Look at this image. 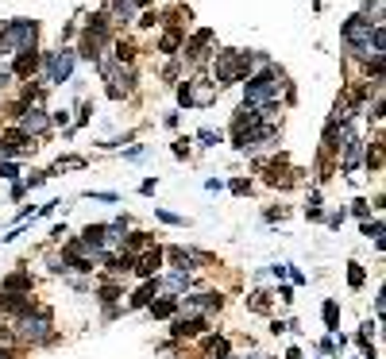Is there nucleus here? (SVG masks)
Listing matches in <instances>:
<instances>
[{
    "label": "nucleus",
    "instance_id": "29",
    "mask_svg": "<svg viewBox=\"0 0 386 359\" xmlns=\"http://www.w3.org/2000/svg\"><path fill=\"white\" fill-rule=\"evenodd\" d=\"M120 298V290H116V286H105V290H101V301H116Z\"/></svg>",
    "mask_w": 386,
    "mask_h": 359
},
{
    "label": "nucleus",
    "instance_id": "5",
    "mask_svg": "<svg viewBox=\"0 0 386 359\" xmlns=\"http://www.w3.org/2000/svg\"><path fill=\"white\" fill-rule=\"evenodd\" d=\"M19 340H28V344H43V340H50V313L47 309H35V317H31V309L19 317Z\"/></svg>",
    "mask_w": 386,
    "mask_h": 359
},
{
    "label": "nucleus",
    "instance_id": "32",
    "mask_svg": "<svg viewBox=\"0 0 386 359\" xmlns=\"http://www.w3.org/2000/svg\"><path fill=\"white\" fill-rule=\"evenodd\" d=\"M286 359H301V351H298V348H294V351H290V356H286Z\"/></svg>",
    "mask_w": 386,
    "mask_h": 359
},
{
    "label": "nucleus",
    "instance_id": "21",
    "mask_svg": "<svg viewBox=\"0 0 386 359\" xmlns=\"http://www.w3.org/2000/svg\"><path fill=\"white\" fill-rule=\"evenodd\" d=\"M132 8H135L132 0H116V4H112V16H116V23H128V20H132Z\"/></svg>",
    "mask_w": 386,
    "mask_h": 359
},
{
    "label": "nucleus",
    "instance_id": "19",
    "mask_svg": "<svg viewBox=\"0 0 386 359\" xmlns=\"http://www.w3.org/2000/svg\"><path fill=\"white\" fill-rule=\"evenodd\" d=\"M174 309H178V301H174V298L151 301V313H154V317H174Z\"/></svg>",
    "mask_w": 386,
    "mask_h": 359
},
{
    "label": "nucleus",
    "instance_id": "9",
    "mask_svg": "<svg viewBox=\"0 0 386 359\" xmlns=\"http://www.w3.org/2000/svg\"><path fill=\"white\" fill-rule=\"evenodd\" d=\"M47 70H50V81H66L74 74V50H54Z\"/></svg>",
    "mask_w": 386,
    "mask_h": 359
},
{
    "label": "nucleus",
    "instance_id": "6",
    "mask_svg": "<svg viewBox=\"0 0 386 359\" xmlns=\"http://www.w3.org/2000/svg\"><path fill=\"white\" fill-rule=\"evenodd\" d=\"M375 28H378V23H375ZM344 39H347V47L359 50V54L371 50V20H367V16H352V20L344 23Z\"/></svg>",
    "mask_w": 386,
    "mask_h": 359
},
{
    "label": "nucleus",
    "instance_id": "15",
    "mask_svg": "<svg viewBox=\"0 0 386 359\" xmlns=\"http://www.w3.org/2000/svg\"><path fill=\"white\" fill-rule=\"evenodd\" d=\"M159 267H163V252H159V247H154V252H147V255H139V263H135V271L143 274V278H151Z\"/></svg>",
    "mask_w": 386,
    "mask_h": 359
},
{
    "label": "nucleus",
    "instance_id": "10",
    "mask_svg": "<svg viewBox=\"0 0 386 359\" xmlns=\"http://www.w3.org/2000/svg\"><path fill=\"white\" fill-rule=\"evenodd\" d=\"M50 127L47 112L43 108H28V112H19V132H28V136H43Z\"/></svg>",
    "mask_w": 386,
    "mask_h": 359
},
{
    "label": "nucleus",
    "instance_id": "13",
    "mask_svg": "<svg viewBox=\"0 0 386 359\" xmlns=\"http://www.w3.org/2000/svg\"><path fill=\"white\" fill-rule=\"evenodd\" d=\"M209 43H212V31H209V28H201L190 43H185V54H190L193 62H201V59H205V47H209Z\"/></svg>",
    "mask_w": 386,
    "mask_h": 359
},
{
    "label": "nucleus",
    "instance_id": "30",
    "mask_svg": "<svg viewBox=\"0 0 386 359\" xmlns=\"http://www.w3.org/2000/svg\"><path fill=\"white\" fill-rule=\"evenodd\" d=\"M197 139H201V143H205V147H212V143H216V136H212L209 127H205V132H197Z\"/></svg>",
    "mask_w": 386,
    "mask_h": 359
},
{
    "label": "nucleus",
    "instance_id": "23",
    "mask_svg": "<svg viewBox=\"0 0 386 359\" xmlns=\"http://www.w3.org/2000/svg\"><path fill=\"white\" fill-rule=\"evenodd\" d=\"M170 259H174V263H178V267H182V271H190L193 263H197V255L182 252V247H174V252H170Z\"/></svg>",
    "mask_w": 386,
    "mask_h": 359
},
{
    "label": "nucleus",
    "instance_id": "12",
    "mask_svg": "<svg viewBox=\"0 0 386 359\" xmlns=\"http://www.w3.org/2000/svg\"><path fill=\"white\" fill-rule=\"evenodd\" d=\"M359 155H363V139L352 136V132H344V170H356Z\"/></svg>",
    "mask_w": 386,
    "mask_h": 359
},
{
    "label": "nucleus",
    "instance_id": "26",
    "mask_svg": "<svg viewBox=\"0 0 386 359\" xmlns=\"http://www.w3.org/2000/svg\"><path fill=\"white\" fill-rule=\"evenodd\" d=\"M347 282H352V290H359V286H363V267H359V263H352V271H347Z\"/></svg>",
    "mask_w": 386,
    "mask_h": 359
},
{
    "label": "nucleus",
    "instance_id": "27",
    "mask_svg": "<svg viewBox=\"0 0 386 359\" xmlns=\"http://www.w3.org/2000/svg\"><path fill=\"white\" fill-rule=\"evenodd\" d=\"M166 286H170V290H185V286H190V278H185V271H178V274H170V278H166Z\"/></svg>",
    "mask_w": 386,
    "mask_h": 359
},
{
    "label": "nucleus",
    "instance_id": "20",
    "mask_svg": "<svg viewBox=\"0 0 386 359\" xmlns=\"http://www.w3.org/2000/svg\"><path fill=\"white\" fill-rule=\"evenodd\" d=\"M205 348H209L216 359H228V340H224V336H209V340H205Z\"/></svg>",
    "mask_w": 386,
    "mask_h": 359
},
{
    "label": "nucleus",
    "instance_id": "14",
    "mask_svg": "<svg viewBox=\"0 0 386 359\" xmlns=\"http://www.w3.org/2000/svg\"><path fill=\"white\" fill-rule=\"evenodd\" d=\"M182 309H221V294H193V298H182Z\"/></svg>",
    "mask_w": 386,
    "mask_h": 359
},
{
    "label": "nucleus",
    "instance_id": "28",
    "mask_svg": "<svg viewBox=\"0 0 386 359\" xmlns=\"http://www.w3.org/2000/svg\"><path fill=\"white\" fill-rule=\"evenodd\" d=\"M132 54H135V47H132V43H116V59H120V62H124V59H132Z\"/></svg>",
    "mask_w": 386,
    "mask_h": 359
},
{
    "label": "nucleus",
    "instance_id": "25",
    "mask_svg": "<svg viewBox=\"0 0 386 359\" xmlns=\"http://www.w3.org/2000/svg\"><path fill=\"white\" fill-rule=\"evenodd\" d=\"M363 236H371V240H375L378 247H383V224H378V220H375V224L367 220V224H363Z\"/></svg>",
    "mask_w": 386,
    "mask_h": 359
},
{
    "label": "nucleus",
    "instance_id": "7",
    "mask_svg": "<svg viewBox=\"0 0 386 359\" xmlns=\"http://www.w3.org/2000/svg\"><path fill=\"white\" fill-rule=\"evenodd\" d=\"M212 93H216V81L193 78V81H185V85L178 89V101H182V105H209Z\"/></svg>",
    "mask_w": 386,
    "mask_h": 359
},
{
    "label": "nucleus",
    "instance_id": "3",
    "mask_svg": "<svg viewBox=\"0 0 386 359\" xmlns=\"http://www.w3.org/2000/svg\"><path fill=\"white\" fill-rule=\"evenodd\" d=\"M212 70H216V85L243 81V78H247V54H243V50H221Z\"/></svg>",
    "mask_w": 386,
    "mask_h": 359
},
{
    "label": "nucleus",
    "instance_id": "2",
    "mask_svg": "<svg viewBox=\"0 0 386 359\" xmlns=\"http://www.w3.org/2000/svg\"><path fill=\"white\" fill-rule=\"evenodd\" d=\"M39 35L35 20H12L8 28H0V50H31Z\"/></svg>",
    "mask_w": 386,
    "mask_h": 359
},
{
    "label": "nucleus",
    "instance_id": "11",
    "mask_svg": "<svg viewBox=\"0 0 386 359\" xmlns=\"http://www.w3.org/2000/svg\"><path fill=\"white\" fill-rule=\"evenodd\" d=\"M170 332H174L178 340H185V336H201V332H205V317H178Z\"/></svg>",
    "mask_w": 386,
    "mask_h": 359
},
{
    "label": "nucleus",
    "instance_id": "17",
    "mask_svg": "<svg viewBox=\"0 0 386 359\" xmlns=\"http://www.w3.org/2000/svg\"><path fill=\"white\" fill-rule=\"evenodd\" d=\"M154 294H159V282H154V278H147V286H139V290H135L132 309H143V305H151V301H154Z\"/></svg>",
    "mask_w": 386,
    "mask_h": 359
},
{
    "label": "nucleus",
    "instance_id": "34",
    "mask_svg": "<svg viewBox=\"0 0 386 359\" xmlns=\"http://www.w3.org/2000/svg\"><path fill=\"white\" fill-rule=\"evenodd\" d=\"M0 359H8V351H4V348H0Z\"/></svg>",
    "mask_w": 386,
    "mask_h": 359
},
{
    "label": "nucleus",
    "instance_id": "22",
    "mask_svg": "<svg viewBox=\"0 0 386 359\" xmlns=\"http://www.w3.org/2000/svg\"><path fill=\"white\" fill-rule=\"evenodd\" d=\"M4 290H8V294H19V290H31V278H28V274H12V278H8V282H4Z\"/></svg>",
    "mask_w": 386,
    "mask_h": 359
},
{
    "label": "nucleus",
    "instance_id": "24",
    "mask_svg": "<svg viewBox=\"0 0 386 359\" xmlns=\"http://www.w3.org/2000/svg\"><path fill=\"white\" fill-rule=\"evenodd\" d=\"M336 320H340L336 301H325V325H328V329H332V332H340V329H336Z\"/></svg>",
    "mask_w": 386,
    "mask_h": 359
},
{
    "label": "nucleus",
    "instance_id": "33",
    "mask_svg": "<svg viewBox=\"0 0 386 359\" xmlns=\"http://www.w3.org/2000/svg\"><path fill=\"white\" fill-rule=\"evenodd\" d=\"M132 4H151V0H132Z\"/></svg>",
    "mask_w": 386,
    "mask_h": 359
},
{
    "label": "nucleus",
    "instance_id": "4",
    "mask_svg": "<svg viewBox=\"0 0 386 359\" xmlns=\"http://www.w3.org/2000/svg\"><path fill=\"white\" fill-rule=\"evenodd\" d=\"M105 43H108V12H96L93 20H89L85 35H81V54H85V59H96Z\"/></svg>",
    "mask_w": 386,
    "mask_h": 359
},
{
    "label": "nucleus",
    "instance_id": "31",
    "mask_svg": "<svg viewBox=\"0 0 386 359\" xmlns=\"http://www.w3.org/2000/svg\"><path fill=\"white\" fill-rule=\"evenodd\" d=\"M0 178H16V166H12V163H0Z\"/></svg>",
    "mask_w": 386,
    "mask_h": 359
},
{
    "label": "nucleus",
    "instance_id": "18",
    "mask_svg": "<svg viewBox=\"0 0 386 359\" xmlns=\"http://www.w3.org/2000/svg\"><path fill=\"white\" fill-rule=\"evenodd\" d=\"M159 47H163L166 54H174V50L182 47V31H178V28H170V31L163 35V43H159Z\"/></svg>",
    "mask_w": 386,
    "mask_h": 359
},
{
    "label": "nucleus",
    "instance_id": "1",
    "mask_svg": "<svg viewBox=\"0 0 386 359\" xmlns=\"http://www.w3.org/2000/svg\"><path fill=\"white\" fill-rule=\"evenodd\" d=\"M282 89H286L282 74H255V78H247V85H243V93H247V108H267L270 101H278Z\"/></svg>",
    "mask_w": 386,
    "mask_h": 359
},
{
    "label": "nucleus",
    "instance_id": "16",
    "mask_svg": "<svg viewBox=\"0 0 386 359\" xmlns=\"http://www.w3.org/2000/svg\"><path fill=\"white\" fill-rule=\"evenodd\" d=\"M35 66H39V54H35V47H31V50H19V54H16V66H12V70H16L19 78H28Z\"/></svg>",
    "mask_w": 386,
    "mask_h": 359
},
{
    "label": "nucleus",
    "instance_id": "8",
    "mask_svg": "<svg viewBox=\"0 0 386 359\" xmlns=\"http://www.w3.org/2000/svg\"><path fill=\"white\" fill-rule=\"evenodd\" d=\"M105 74H108V97H124V93H132V85H135V78H132V70H112V66H105Z\"/></svg>",
    "mask_w": 386,
    "mask_h": 359
}]
</instances>
